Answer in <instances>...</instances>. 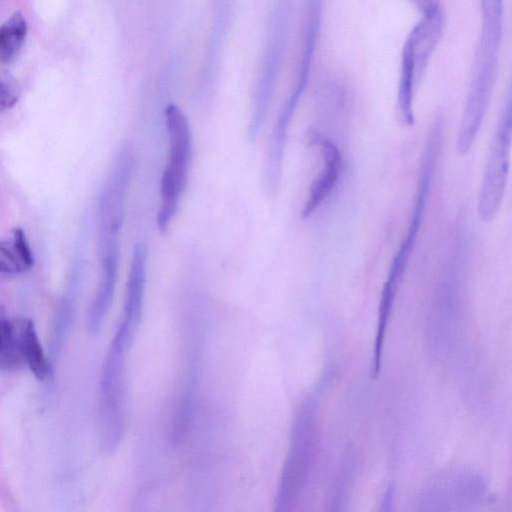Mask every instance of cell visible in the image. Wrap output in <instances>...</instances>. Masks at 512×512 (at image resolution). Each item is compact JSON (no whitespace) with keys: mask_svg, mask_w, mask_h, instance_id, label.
Segmentation results:
<instances>
[{"mask_svg":"<svg viewBox=\"0 0 512 512\" xmlns=\"http://www.w3.org/2000/svg\"><path fill=\"white\" fill-rule=\"evenodd\" d=\"M480 7L481 30L456 139L459 155L471 150L484 121L496 83L503 38V0H480Z\"/></svg>","mask_w":512,"mask_h":512,"instance_id":"cell-1","label":"cell"},{"mask_svg":"<svg viewBox=\"0 0 512 512\" xmlns=\"http://www.w3.org/2000/svg\"><path fill=\"white\" fill-rule=\"evenodd\" d=\"M133 341L119 328L104 361L99 391V418L103 448L114 452L125 430L126 355Z\"/></svg>","mask_w":512,"mask_h":512,"instance_id":"cell-2","label":"cell"},{"mask_svg":"<svg viewBox=\"0 0 512 512\" xmlns=\"http://www.w3.org/2000/svg\"><path fill=\"white\" fill-rule=\"evenodd\" d=\"M169 153L160 184L161 205L157 226L161 233L169 229L186 188L192 158V133L186 115L175 104L165 109Z\"/></svg>","mask_w":512,"mask_h":512,"instance_id":"cell-3","label":"cell"},{"mask_svg":"<svg viewBox=\"0 0 512 512\" xmlns=\"http://www.w3.org/2000/svg\"><path fill=\"white\" fill-rule=\"evenodd\" d=\"M444 24V11L420 15L403 44L396 100V111L402 116L414 111L415 91L441 40Z\"/></svg>","mask_w":512,"mask_h":512,"instance_id":"cell-4","label":"cell"},{"mask_svg":"<svg viewBox=\"0 0 512 512\" xmlns=\"http://www.w3.org/2000/svg\"><path fill=\"white\" fill-rule=\"evenodd\" d=\"M512 142V99L508 93L490 144L477 199V215L485 223L499 212L508 183Z\"/></svg>","mask_w":512,"mask_h":512,"instance_id":"cell-5","label":"cell"},{"mask_svg":"<svg viewBox=\"0 0 512 512\" xmlns=\"http://www.w3.org/2000/svg\"><path fill=\"white\" fill-rule=\"evenodd\" d=\"M311 406L304 404L298 412L276 496L275 509L285 511L299 495L310 460Z\"/></svg>","mask_w":512,"mask_h":512,"instance_id":"cell-6","label":"cell"},{"mask_svg":"<svg viewBox=\"0 0 512 512\" xmlns=\"http://www.w3.org/2000/svg\"><path fill=\"white\" fill-rule=\"evenodd\" d=\"M312 146L320 152L323 166L310 185L307 199L301 210L303 220L312 216L335 189L341 174L342 155L337 145L326 135L315 129L307 132Z\"/></svg>","mask_w":512,"mask_h":512,"instance_id":"cell-7","label":"cell"},{"mask_svg":"<svg viewBox=\"0 0 512 512\" xmlns=\"http://www.w3.org/2000/svg\"><path fill=\"white\" fill-rule=\"evenodd\" d=\"M434 177V171L430 167H421L419 169L418 187L412 208L410 224L399 249L397 250L389 268L386 282L383 290L396 294L399 284L405 273L407 264L413 252L416 239L418 237L423 215L425 214L431 184Z\"/></svg>","mask_w":512,"mask_h":512,"instance_id":"cell-8","label":"cell"},{"mask_svg":"<svg viewBox=\"0 0 512 512\" xmlns=\"http://www.w3.org/2000/svg\"><path fill=\"white\" fill-rule=\"evenodd\" d=\"M147 256L146 244L141 241L137 242L132 252L123 318L119 324L133 338H135L143 315Z\"/></svg>","mask_w":512,"mask_h":512,"instance_id":"cell-9","label":"cell"},{"mask_svg":"<svg viewBox=\"0 0 512 512\" xmlns=\"http://www.w3.org/2000/svg\"><path fill=\"white\" fill-rule=\"evenodd\" d=\"M119 241L102 244V279L89 314V329L97 332L112 305L118 276Z\"/></svg>","mask_w":512,"mask_h":512,"instance_id":"cell-10","label":"cell"},{"mask_svg":"<svg viewBox=\"0 0 512 512\" xmlns=\"http://www.w3.org/2000/svg\"><path fill=\"white\" fill-rule=\"evenodd\" d=\"M19 339L24 362L37 379H46L50 375V366L31 320L19 322Z\"/></svg>","mask_w":512,"mask_h":512,"instance_id":"cell-11","label":"cell"},{"mask_svg":"<svg viewBox=\"0 0 512 512\" xmlns=\"http://www.w3.org/2000/svg\"><path fill=\"white\" fill-rule=\"evenodd\" d=\"M28 26L21 12H15L0 26V63L9 64L25 42Z\"/></svg>","mask_w":512,"mask_h":512,"instance_id":"cell-12","label":"cell"},{"mask_svg":"<svg viewBox=\"0 0 512 512\" xmlns=\"http://www.w3.org/2000/svg\"><path fill=\"white\" fill-rule=\"evenodd\" d=\"M22 362L19 328L0 314V369H15Z\"/></svg>","mask_w":512,"mask_h":512,"instance_id":"cell-13","label":"cell"},{"mask_svg":"<svg viewBox=\"0 0 512 512\" xmlns=\"http://www.w3.org/2000/svg\"><path fill=\"white\" fill-rule=\"evenodd\" d=\"M27 269L28 268L19 257L12 241H0V272L17 274Z\"/></svg>","mask_w":512,"mask_h":512,"instance_id":"cell-14","label":"cell"},{"mask_svg":"<svg viewBox=\"0 0 512 512\" xmlns=\"http://www.w3.org/2000/svg\"><path fill=\"white\" fill-rule=\"evenodd\" d=\"M11 241L22 262L29 269L33 265V255L24 231L21 228H15L12 232Z\"/></svg>","mask_w":512,"mask_h":512,"instance_id":"cell-15","label":"cell"},{"mask_svg":"<svg viewBox=\"0 0 512 512\" xmlns=\"http://www.w3.org/2000/svg\"><path fill=\"white\" fill-rule=\"evenodd\" d=\"M19 98L15 86L6 78L0 76V112L13 107Z\"/></svg>","mask_w":512,"mask_h":512,"instance_id":"cell-16","label":"cell"},{"mask_svg":"<svg viewBox=\"0 0 512 512\" xmlns=\"http://www.w3.org/2000/svg\"><path fill=\"white\" fill-rule=\"evenodd\" d=\"M417 9L420 15L433 14L443 11L440 0H408Z\"/></svg>","mask_w":512,"mask_h":512,"instance_id":"cell-17","label":"cell"}]
</instances>
